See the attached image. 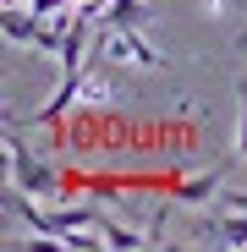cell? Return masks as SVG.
Here are the masks:
<instances>
[{"label": "cell", "mask_w": 247, "mask_h": 252, "mask_svg": "<svg viewBox=\"0 0 247 252\" xmlns=\"http://www.w3.org/2000/svg\"><path fill=\"white\" fill-rule=\"evenodd\" d=\"M6 159H11V187H22V192H33V197H55V176H50V164H38V159L22 148L17 121L6 126Z\"/></svg>", "instance_id": "1"}, {"label": "cell", "mask_w": 247, "mask_h": 252, "mask_svg": "<svg viewBox=\"0 0 247 252\" xmlns=\"http://www.w3.org/2000/svg\"><path fill=\"white\" fill-rule=\"evenodd\" d=\"M99 55H105V61H132V66H159V50L143 44L138 28H115L105 44H99Z\"/></svg>", "instance_id": "2"}, {"label": "cell", "mask_w": 247, "mask_h": 252, "mask_svg": "<svg viewBox=\"0 0 247 252\" xmlns=\"http://www.w3.org/2000/svg\"><path fill=\"white\" fill-rule=\"evenodd\" d=\"M82 50H88V22H71L66 28V44H61V77H82V71H88Z\"/></svg>", "instance_id": "3"}, {"label": "cell", "mask_w": 247, "mask_h": 252, "mask_svg": "<svg viewBox=\"0 0 247 252\" xmlns=\"http://www.w3.org/2000/svg\"><path fill=\"white\" fill-rule=\"evenodd\" d=\"M105 17H110V28H138L143 22V6H138V0H115Z\"/></svg>", "instance_id": "4"}, {"label": "cell", "mask_w": 247, "mask_h": 252, "mask_svg": "<svg viewBox=\"0 0 247 252\" xmlns=\"http://www.w3.org/2000/svg\"><path fill=\"white\" fill-rule=\"evenodd\" d=\"M214 187H220V176H203V181H187L176 197H187V203H203V197H214Z\"/></svg>", "instance_id": "5"}, {"label": "cell", "mask_w": 247, "mask_h": 252, "mask_svg": "<svg viewBox=\"0 0 247 252\" xmlns=\"http://www.w3.org/2000/svg\"><path fill=\"white\" fill-rule=\"evenodd\" d=\"M236 154L247 159V82H242V132H236Z\"/></svg>", "instance_id": "6"}]
</instances>
